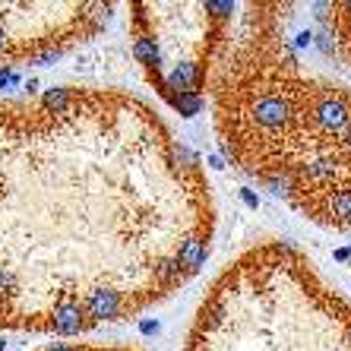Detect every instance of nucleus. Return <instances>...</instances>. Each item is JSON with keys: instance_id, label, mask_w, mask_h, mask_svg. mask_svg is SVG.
<instances>
[{"instance_id": "f257e3e1", "label": "nucleus", "mask_w": 351, "mask_h": 351, "mask_svg": "<svg viewBox=\"0 0 351 351\" xmlns=\"http://www.w3.org/2000/svg\"><path fill=\"white\" fill-rule=\"evenodd\" d=\"M199 158L121 89L0 98V329L82 335L146 313L206 266Z\"/></svg>"}, {"instance_id": "f03ea898", "label": "nucleus", "mask_w": 351, "mask_h": 351, "mask_svg": "<svg viewBox=\"0 0 351 351\" xmlns=\"http://www.w3.org/2000/svg\"><path fill=\"white\" fill-rule=\"evenodd\" d=\"M288 3H237L209 80L219 146L326 231H351V89L301 64Z\"/></svg>"}, {"instance_id": "7ed1b4c3", "label": "nucleus", "mask_w": 351, "mask_h": 351, "mask_svg": "<svg viewBox=\"0 0 351 351\" xmlns=\"http://www.w3.org/2000/svg\"><path fill=\"white\" fill-rule=\"evenodd\" d=\"M184 351H351V301L298 247L266 241L213 278Z\"/></svg>"}, {"instance_id": "20e7f679", "label": "nucleus", "mask_w": 351, "mask_h": 351, "mask_svg": "<svg viewBox=\"0 0 351 351\" xmlns=\"http://www.w3.org/2000/svg\"><path fill=\"white\" fill-rule=\"evenodd\" d=\"M234 7L228 0L130 7L127 29L133 58L158 98L178 114L190 117L206 105L215 60L234 23Z\"/></svg>"}, {"instance_id": "39448f33", "label": "nucleus", "mask_w": 351, "mask_h": 351, "mask_svg": "<svg viewBox=\"0 0 351 351\" xmlns=\"http://www.w3.org/2000/svg\"><path fill=\"white\" fill-rule=\"evenodd\" d=\"M114 3L98 0H0V66L41 64L92 41Z\"/></svg>"}, {"instance_id": "423d86ee", "label": "nucleus", "mask_w": 351, "mask_h": 351, "mask_svg": "<svg viewBox=\"0 0 351 351\" xmlns=\"http://www.w3.org/2000/svg\"><path fill=\"white\" fill-rule=\"evenodd\" d=\"M317 19L332 58L351 66V3H323Z\"/></svg>"}, {"instance_id": "0eeeda50", "label": "nucleus", "mask_w": 351, "mask_h": 351, "mask_svg": "<svg viewBox=\"0 0 351 351\" xmlns=\"http://www.w3.org/2000/svg\"><path fill=\"white\" fill-rule=\"evenodd\" d=\"M38 351H139V348H127V345H86V342H58Z\"/></svg>"}]
</instances>
